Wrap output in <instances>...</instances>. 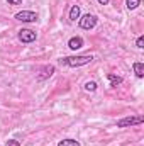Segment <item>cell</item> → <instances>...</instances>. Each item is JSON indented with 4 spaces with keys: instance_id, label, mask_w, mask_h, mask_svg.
<instances>
[{
    "instance_id": "obj_1",
    "label": "cell",
    "mask_w": 144,
    "mask_h": 146,
    "mask_svg": "<svg viewBox=\"0 0 144 146\" xmlns=\"http://www.w3.org/2000/svg\"><path fill=\"white\" fill-rule=\"evenodd\" d=\"M93 56L90 54H83V56H66V58H61L59 63L61 65H66V66H71V68H78V66H83V65H88L92 63Z\"/></svg>"
},
{
    "instance_id": "obj_2",
    "label": "cell",
    "mask_w": 144,
    "mask_h": 146,
    "mask_svg": "<svg viewBox=\"0 0 144 146\" xmlns=\"http://www.w3.org/2000/svg\"><path fill=\"white\" fill-rule=\"evenodd\" d=\"M144 117L143 115H131V117H124L120 121H117V127H131V126H137L143 124Z\"/></svg>"
},
{
    "instance_id": "obj_3",
    "label": "cell",
    "mask_w": 144,
    "mask_h": 146,
    "mask_svg": "<svg viewBox=\"0 0 144 146\" xmlns=\"http://www.w3.org/2000/svg\"><path fill=\"white\" fill-rule=\"evenodd\" d=\"M78 24H80V27H81V29L90 31V29H93V27L97 26V17H95V15H92V14H85V15L78 21Z\"/></svg>"
},
{
    "instance_id": "obj_4",
    "label": "cell",
    "mask_w": 144,
    "mask_h": 146,
    "mask_svg": "<svg viewBox=\"0 0 144 146\" xmlns=\"http://www.w3.org/2000/svg\"><path fill=\"white\" fill-rule=\"evenodd\" d=\"M14 17H15V21H20V22H36L37 21V14L36 12H31V10L17 12Z\"/></svg>"
},
{
    "instance_id": "obj_5",
    "label": "cell",
    "mask_w": 144,
    "mask_h": 146,
    "mask_svg": "<svg viewBox=\"0 0 144 146\" xmlns=\"http://www.w3.org/2000/svg\"><path fill=\"white\" fill-rule=\"evenodd\" d=\"M36 31H31V29H20L19 31V41L20 42H26V44H29V42H32V41H36Z\"/></svg>"
},
{
    "instance_id": "obj_6",
    "label": "cell",
    "mask_w": 144,
    "mask_h": 146,
    "mask_svg": "<svg viewBox=\"0 0 144 146\" xmlns=\"http://www.w3.org/2000/svg\"><path fill=\"white\" fill-rule=\"evenodd\" d=\"M56 72V68L53 66V65H46L41 72H39V80H46V78H49V76H53V73Z\"/></svg>"
},
{
    "instance_id": "obj_7",
    "label": "cell",
    "mask_w": 144,
    "mask_h": 146,
    "mask_svg": "<svg viewBox=\"0 0 144 146\" xmlns=\"http://www.w3.org/2000/svg\"><path fill=\"white\" fill-rule=\"evenodd\" d=\"M68 48H70V49H73V51H76V49L83 48V37H80V36L71 37V39L68 41Z\"/></svg>"
},
{
    "instance_id": "obj_8",
    "label": "cell",
    "mask_w": 144,
    "mask_h": 146,
    "mask_svg": "<svg viewBox=\"0 0 144 146\" xmlns=\"http://www.w3.org/2000/svg\"><path fill=\"white\" fill-rule=\"evenodd\" d=\"M107 78H108V82H110V87H112V88L119 87V85L124 82V80H122V76H119V75H114V73H108Z\"/></svg>"
},
{
    "instance_id": "obj_9",
    "label": "cell",
    "mask_w": 144,
    "mask_h": 146,
    "mask_svg": "<svg viewBox=\"0 0 144 146\" xmlns=\"http://www.w3.org/2000/svg\"><path fill=\"white\" fill-rule=\"evenodd\" d=\"M132 68H134V73H136V76H137V78H143V76H144V65H143V63L136 61V63L132 65Z\"/></svg>"
},
{
    "instance_id": "obj_10",
    "label": "cell",
    "mask_w": 144,
    "mask_h": 146,
    "mask_svg": "<svg viewBox=\"0 0 144 146\" xmlns=\"http://www.w3.org/2000/svg\"><path fill=\"white\" fill-rule=\"evenodd\" d=\"M76 19H80V5H73L70 9V21L75 22Z\"/></svg>"
},
{
    "instance_id": "obj_11",
    "label": "cell",
    "mask_w": 144,
    "mask_h": 146,
    "mask_svg": "<svg viewBox=\"0 0 144 146\" xmlns=\"http://www.w3.org/2000/svg\"><path fill=\"white\" fill-rule=\"evenodd\" d=\"M58 146H81L80 145V141H76V139H73V138H66V139H61Z\"/></svg>"
},
{
    "instance_id": "obj_12",
    "label": "cell",
    "mask_w": 144,
    "mask_h": 146,
    "mask_svg": "<svg viewBox=\"0 0 144 146\" xmlns=\"http://www.w3.org/2000/svg\"><path fill=\"white\" fill-rule=\"evenodd\" d=\"M141 5V0H126V7L129 9V10H134V9H137Z\"/></svg>"
},
{
    "instance_id": "obj_13",
    "label": "cell",
    "mask_w": 144,
    "mask_h": 146,
    "mask_svg": "<svg viewBox=\"0 0 144 146\" xmlns=\"http://www.w3.org/2000/svg\"><path fill=\"white\" fill-rule=\"evenodd\" d=\"M85 90L87 92H95L97 90V82H87L85 83Z\"/></svg>"
},
{
    "instance_id": "obj_14",
    "label": "cell",
    "mask_w": 144,
    "mask_h": 146,
    "mask_svg": "<svg viewBox=\"0 0 144 146\" xmlns=\"http://www.w3.org/2000/svg\"><path fill=\"white\" fill-rule=\"evenodd\" d=\"M136 46H137L139 49H143V48H144V36H139V37H137V41H136Z\"/></svg>"
},
{
    "instance_id": "obj_15",
    "label": "cell",
    "mask_w": 144,
    "mask_h": 146,
    "mask_svg": "<svg viewBox=\"0 0 144 146\" xmlns=\"http://www.w3.org/2000/svg\"><path fill=\"white\" fill-rule=\"evenodd\" d=\"M5 146H20V143H19L17 139H9V141H7V145H5Z\"/></svg>"
},
{
    "instance_id": "obj_16",
    "label": "cell",
    "mask_w": 144,
    "mask_h": 146,
    "mask_svg": "<svg viewBox=\"0 0 144 146\" xmlns=\"http://www.w3.org/2000/svg\"><path fill=\"white\" fill-rule=\"evenodd\" d=\"M7 3H9V5H20L22 0H7Z\"/></svg>"
},
{
    "instance_id": "obj_17",
    "label": "cell",
    "mask_w": 144,
    "mask_h": 146,
    "mask_svg": "<svg viewBox=\"0 0 144 146\" xmlns=\"http://www.w3.org/2000/svg\"><path fill=\"white\" fill-rule=\"evenodd\" d=\"M108 2H110V0H98V3H102V5H107Z\"/></svg>"
}]
</instances>
